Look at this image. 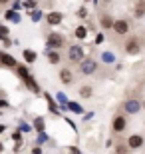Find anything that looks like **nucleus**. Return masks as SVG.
Masks as SVG:
<instances>
[{"label": "nucleus", "instance_id": "f257e3e1", "mask_svg": "<svg viewBox=\"0 0 145 154\" xmlns=\"http://www.w3.org/2000/svg\"><path fill=\"white\" fill-rule=\"evenodd\" d=\"M123 52H125L127 56H137V54H141L139 36H127V40L123 42Z\"/></svg>", "mask_w": 145, "mask_h": 154}, {"label": "nucleus", "instance_id": "f03ea898", "mask_svg": "<svg viewBox=\"0 0 145 154\" xmlns=\"http://www.w3.org/2000/svg\"><path fill=\"white\" fill-rule=\"evenodd\" d=\"M125 128H127V114L125 112H117L112 118V132L121 134V132H125Z\"/></svg>", "mask_w": 145, "mask_h": 154}, {"label": "nucleus", "instance_id": "7ed1b4c3", "mask_svg": "<svg viewBox=\"0 0 145 154\" xmlns=\"http://www.w3.org/2000/svg\"><path fill=\"white\" fill-rule=\"evenodd\" d=\"M112 30L115 32L117 36H127L129 30H131V24H129L127 18H115V22H113Z\"/></svg>", "mask_w": 145, "mask_h": 154}, {"label": "nucleus", "instance_id": "20e7f679", "mask_svg": "<svg viewBox=\"0 0 145 154\" xmlns=\"http://www.w3.org/2000/svg\"><path fill=\"white\" fill-rule=\"evenodd\" d=\"M46 44H48L50 50H58V48H64V46H66V38L62 34H58V32H52V34H48V38H46Z\"/></svg>", "mask_w": 145, "mask_h": 154}, {"label": "nucleus", "instance_id": "39448f33", "mask_svg": "<svg viewBox=\"0 0 145 154\" xmlns=\"http://www.w3.org/2000/svg\"><path fill=\"white\" fill-rule=\"evenodd\" d=\"M125 144H127V148L131 150V152H133V150H141L145 146V136H141V134H129Z\"/></svg>", "mask_w": 145, "mask_h": 154}, {"label": "nucleus", "instance_id": "423d86ee", "mask_svg": "<svg viewBox=\"0 0 145 154\" xmlns=\"http://www.w3.org/2000/svg\"><path fill=\"white\" fill-rule=\"evenodd\" d=\"M95 70H97V62H95L94 58H84V60H80V72H82L84 76L94 74Z\"/></svg>", "mask_w": 145, "mask_h": 154}, {"label": "nucleus", "instance_id": "0eeeda50", "mask_svg": "<svg viewBox=\"0 0 145 154\" xmlns=\"http://www.w3.org/2000/svg\"><path fill=\"white\" fill-rule=\"evenodd\" d=\"M68 58H70L72 62H80V60H84V50H82V46H70Z\"/></svg>", "mask_w": 145, "mask_h": 154}, {"label": "nucleus", "instance_id": "6e6552de", "mask_svg": "<svg viewBox=\"0 0 145 154\" xmlns=\"http://www.w3.org/2000/svg\"><path fill=\"white\" fill-rule=\"evenodd\" d=\"M60 80H62V84H66V86L74 84V72L70 68H62L60 70Z\"/></svg>", "mask_w": 145, "mask_h": 154}, {"label": "nucleus", "instance_id": "1a4fd4ad", "mask_svg": "<svg viewBox=\"0 0 145 154\" xmlns=\"http://www.w3.org/2000/svg\"><path fill=\"white\" fill-rule=\"evenodd\" d=\"M113 22H115V18H113L112 14H107V12L100 16V24H101V28H103V30H112Z\"/></svg>", "mask_w": 145, "mask_h": 154}, {"label": "nucleus", "instance_id": "9d476101", "mask_svg": "<svg viewBox=\"0 0 145 154\" xmlns=\"http://www.w3.org/2000/svg\"><path fill=\"white\" fill-rule=\"evenodd\" d=\"M46 20H48V24L56 26V24H60L62 20H64V14H62V12H50V14L46 16Z\"/></svg>", "mask_w": 145, "mask_h": 154}, {"label": "nucleus", "instance_id": "9b49d317", "mask_svg": "<svg viewBox=\"0 0 145 154\" xmlns=\"http://www.w3.org/2000/svg\"><path fill=\"white\" fill-rule=\"evenodd\" d=\"M0 62L6 64V66H12V68H16V60H14L10 54H4V52H2V54H0Z\"/></svg>", "mask_w": 145, "mask_h": 154}, {"label": "nucleus", "instance_id": "f8f14e48", "mask_svg": "<svg viewBox=\"0 0 145 154\" xmlns=\"http://www.w3.org/2000/svg\"><path fill=\"white\" fill-rule=\"evenodd\" d=\"M74 36H76L78 40H84L86 36H88V28H86V26H78L76 32H74Z\"/></svg>", "mask_w": 145, "mask_h": 154}, {"label": "nucleus", "instance_id": "ddd939ff", "mask_svg": "<svg viewBox=\"0 0 145 154\" xmlns=\"http://www.w3.org/2000/svg\"><path fill=\"white\" fill-rule=\"evenodd\" d=\"M48 60H50L52 64H58L62 60V56H60V52H56V50H50L48 52Z\"/></svg>", "mask_w": 145, "mask_h": 154}, {"label": "nucleus", "instance_id": "4468645a", "mask_svg": "<svg viewBox=\"0 0 145 154\" xmlns=\"http://www.w3.org/2000/svg\"><path fill=\"white\" fill-rule=\"evenodd\" d=\"M125 110H127V112H137V110H139V102H137V100H129V102L125 104Z\"/></svg>", "mask_w": 145, "mask_h": 154}, {"label": "nucleus", "instance_id": "2eb2a0df", "mask_svg": "<svg viewBox=\"0 0 145 154\" xmlns=\"http://www.w3.org/2000/svg\"><path fill=\"white\" fill-rule=\"evenodd\" d=\"M91 94H94L91 86H82V88H80V96H82V98H89Z\"/></svg>", "mask_w": 145, "mask_h": 154}, {"label": "nucleus", "instance_id": "dca6fc26", "mask_svg": "<svg viewBox=\"0 0 145 154\" xmlns=\"http://www.w3.org/2000/svg\"><path fill=\"white\" fill-rule=\"evenodd\" d=\"M129 152H131V150L127 148V144H125V142H121V144H117V146H115V154H129Z\"/></svg>", "mask_w": 145, "mask_h": 154}, {"label": "nucleus", "instance_id": "f3484780", "mask_svg": "<svg viewBox=\"0 0 145 154\" xmlns=\"http://www.w3.org/2000/svg\"><path fill=\"white\" fill-rule=\"evenodd\" d=\"M24 58H26V62H34L36 60V54L32 50H24Z\"/></svg>", "mask_w": 145, "mask_h": 154}, {"label": "nucleus", "instance_id": "a211bd4d", "mask_svg": "<svg viewBox=\"0 0 145 154\" xmlns=\"http://www.w3.org/2000/svg\"><path fill=\"white\" fill-rule=\"evenodd\" d=\"M143 14H145V6H143V2H139L137 10H135V16H143Z\"/></svg>", "mask_w": 145, "mask_h": 154}, {"label": "nucleus", "instance_id": "6ab92c4d", "mask_svg": "<svg viewBox=\"0 0 145 154\" xmlns=\"http://www.w3.org/2000/svg\"><path fill=\"white\" fill-rule=\"evenodd\" d=\"M0 34H2V36H4V34H8V30H6V28H2V26H0Z\"/></svg>", "mask_w": 145, "mask_h": 154}, {"label": "nucleus", "instance_id": "aec40b11", "mask_svg": "<svg viewBox=\"0 0 145 154\" xmlns=\"http://www.w3.org/2000/svg\"><path fill=\"white\" fill-rule=\"evenodd\" d=\"M8 2H10V0H0V4H8Z\"/></svg>", "mask_w": 145, "mask_h": 154}, {"label": "nucleus", "instance_id": "412c9836", "mask_svg": "<svg viewBox=\"0 0 145 154\" xmlns=\"http://www.w3.org/2000/svg\"><path fill=\"white\" fill-rule=\"evenodd\" d=\"M2 148H4V146H2V144H0V152H2Z\"/></svg>", "mask_w": 145, "mask_h": 154}]
</instances>
